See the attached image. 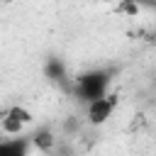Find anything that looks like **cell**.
<instances>
[{"mask_svg":"<svg viewBox=\"0 0 156 156\" xmlns=\"http://www.w3.org/2000/svg\"><path fill=\"white\" fill-rule=\"evenodd\" d=\"M112 71L110 68H90V71H83L73 78L71 88H73V95L80 100V102H93L107 93H112Z\"/></svg>","mask_w":156,"mask_h":156,"instance_id":"1","label":"cell"},{"mask_svg":"<svg viewBox=\"0 0 156 156\" xmlns=\"http://www.w3.org/2000/svg\"><path fill=\"white\" fill-rule=\"evenodd\" d=\"M117 107H119V95L117 93H107V95H102V98H98V100L85 105V119L93 127H102V124L110 122V117L115 115Z\"/></svg>","mask_w":156,"mask_h":156,"instance_id":"2","label":"cell"},{"mask_svg":"<svg viewBox=\"0 0 156 156\" xmlns=\"http://www.w3.org/2000/svg\"><path fill=\"white\" fill-rule=\"evenodd\" d=\"M32 139L29 136H5L0 141V156H29Z\"/></svg>","mask_w":156,"mask_h":156,"instance_id":"3","label":"cell"},{"mask_svg":"<svg viewBox=\"0 0 156 156\" xmlns=\"http://www.w3.org/2000/svg\"><path fill=\"white\" fill-rule=\"evenodd\" d=\"M29 139H32V146H34L37 151H41V154H54L56 146H58V139H56V134H54L49 127L37 129Z\"/></svg>","mask_w":156,"mask_h":156,"instance_id":"4","label":"cell"},{"mask_svg":"<svg viewBox=\"0 0 156 156\" xmlns=\"http://www.w3.org/2000/svg\"><path fill=\"white\" fill-rule=\"evenodd\" d=\"M44 73H46V78L49 80H54V83H73V78H68V68H66V63L61 61V58H49L46 63H44Z\"/></svg>","mask_w":156,"mask_h":156,"instance_id":"5","label":"cell"},{"mask_svg":"<svg viewBox=\"0 0 156 156\" xmlns=\"http://www.w3.org/2000/svg\"><path fill=\"white\" fill-rule=\"evenodd\" d=\"M2 115H7V117H12V119L22 122L24 127H29V124L34 122V115H32V110H27L24 105H10V107H5V110H2Z\"/></svg>","mask_w":156,"mask_h":156,"instance_id":"6","label":"cell"}]
</instances>
